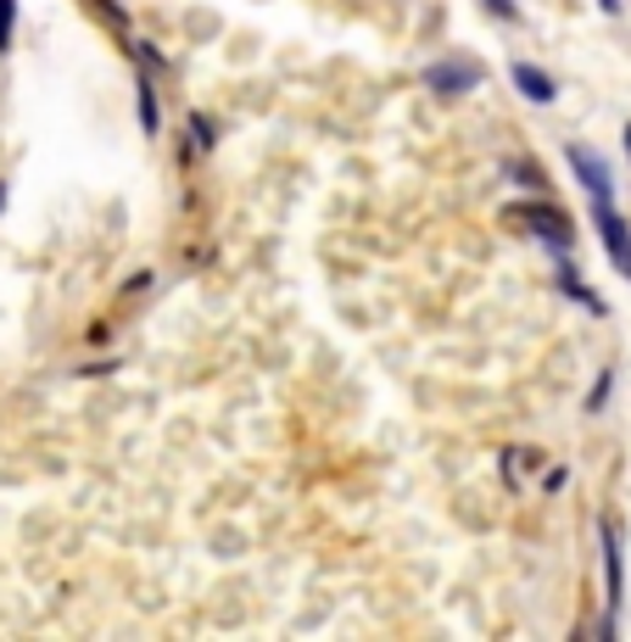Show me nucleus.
Returning <instances> with one entry per match:
<instances>
[{
    "label": "nucleus",
    "mask_w": 631,
    "mask_h": 642,
    "mask_svg": "<svg viewBox=\"0 0 631 642\" xmlns=\"http://www.w3.org/2000/svg\"><path fill=\"white\" fill-rule=\"evenodd\" d=\"M184 129H190V145H197V152H218V123L207 112H190Z\"/></svg>",
    "instance_id": "10"
},
{
    "label": "nucleus",
    "mask_w": 631,
    "mask_h": 642,
    "mask_svg": "<svg viewBox=\"0 0 631 642\" xmlns=\"http://www.w3.org/2000/svg\"><path fill=\"white\" fill-rule=\"evenodd\" d=\"M480 84H487V68H480L475 57H436V62H425V90L436 95V102H459V95H475Z\"/></svg>",
    "instance_id": "3"
},
{
    "label": "nucleus",
    "mask_w": 631,
    "mask_h": 642,
    "mask_svg": "<svg viewBox=\"0 0 631 642\" xmlns=\"http://www.w3.org/2000/svg\"><path fill=\"white\" fill-rule=\"evenodd\" d=\"M12 34H17V0H0V51H12Z\"/></svg>",
    "instance_id": "12"
},
{
    "label": "nucleus",
    "mask_w": 631,
    "mask_h": 642,
    "mask_svg": "<svg viewBox=\"0 0 631 642\" xmlns=\"http://www.w3.org/2000/svg\"><path fill=\"white\" fill-rule=\"evenodd\" d=\"M593 224H598V240L609 252V269L620 280H631V224L615 213V202H593Z\"/></svg>",
    "instance_id": "5"
},
{
    "label": "nucleus",
    "mask_w": 631,
    "mask_h": 642,
    "mask_svg": "<svg viewBox=\"0 0 631 642\" xmlns=\"http://www.w3.org/2000/svg\"><path fill=\"white\" fill-rule=\"evenodd\" d=\"M609 391H615V369H598V380L587 391V414H604L609 408Z\"/></svg>",
    "instance_id": "11"
},
{
    "label": "nucleus",
    "mask_w": 631,
    "mask_h": 642,
    "mask_svg": "<svg viewBox=\"0 0 631 642\" xmlns=\"http://www.w3.org/2000/svg\"><path fill=\"white\" fill-rule=\"evenodd\" d=\"M564 480H570V469H564V464H553V469H548V480H543V486H548V491H559V486H564Z\"/></svg>",
    "instance_id": "15"
},
{
    "label": "nucleus",
    "mask_w": 631,
    "mask_h": 642,
    "mask_svg": "<svg viewBox=\"0 0 631 642\" xmlns=\"http://www.w3.org/2000/svg\"><path fill=\"white\" fill-rule=\"evenodd\" d=\"M0 213H7V179H0Z\"/></svg>",
    "instance_id": "19"
},
{
    "label": "nucleus",
    "mask_w": 631,
    "mask_h": 642,
    "mask_svg": "<svg viewBox=\"0 0 631 642\" xmlns=\"http://www.w3.org/2000/svg\"><path fill=\"white\" fill-rule=\"evenodd\" d=\"M503 179H514V185H525L531 195H553V185H548V174H543V163H531V157H503Z\"/></svg>",
    "instance_id": "9"
},
{
    "label": "nucleus",
    "mask_w": 631,
    "mask_h": 642,
    "mask_svg": "<svg viewBox=\"0 0 631 642\" xmlns=\"http://www.w3.org/2000/svg\"><path fill=\"white\" fill-rule=\"evenodd\" d=\"M134 102H140V129L157 134L163 129V102H157V73L152 68H134Z\"/></svg>",
    "instance_id": "8"
},
{
    "label": "nucleus",
    "mask_w": 631,
    "mask_h": 642,
    "mask_svg": "<svg viewBox=\"0 0 631 642\" xmlns=\"http://www.w3.org/2000/svg\"><path fill=\"white\" fill-rule=\"evenodd\" d=\"M620 140H626V163H631V123H626V129H620Z\"/></svg>",
    "instance_id": "17"
},
{
    "label": "nucleus",
    "mask_w": 631,
    "mask_h": 642,
    "mask_svg": "<svg viewBox=\"0 0 631 642\" xmlns=\"http://www.w3.org/2000/svg\"><path fill=\"white\" fill-rule=\"evenodd\" d=\"M598 7H604V12H609V17H615V12H620V0H598Z\"/></svg>",
    "instance_id": "18"
},
{
    "label": "nucleus",
    "mask_w": 631,
    "mask_h": 642,
    "mask_svg": "<svg viewBox=\"0 0 631 642\" xmlns=\"http://www.w3.org/2000/svg\"><path fill=\"white\" fill-rule=\"evenodd\" d=\"M480 7H487V12L498 17V23H525V17H520V7H514V0H480Z\"/></svg>",
    "instance_id": "13"
},
{
    "label": "nucleus",
    "mask_w": 631,
    "mask_h": 642,
    "mask_svg": "<svg viewBox=\"0 0 631 642\" xmlns=\"http://www.w3.org/2000/svg\"><path fill=\"white\" fill-rule=\"evenodd\" d=\"M140 290H152V274H134V280L123 285V296H140Z\"/></svg>",
    "instance_id": "16"
},
{
    "label": "nucleus",
    "mask_w": 631,
    "mask_h": 642,
    "mask_svg": "<svg viewBox=\"0 0 631 642\" xmlns=\"http://www.w3.org/2000/svg\"><path fill=\"white\" fill-rule=\"evenodd\" d=\"M95 7L107 12V23H112V28H129V17H123V7H118V0H95Z\"/></svg>",
    "instance_id": "14"
},
{
    "label": "nucleus",
    "mask_w": 631,
    "mask_h": 642,
    "mask_svg": "<svg viewBox=\"0 0 631 642\" xmlns=\"http://www.w3.org/2000/svg\"><path fill=\"white\" fill-rule=\"evenodd\" d=\"M564 163H570V174L581 179V190H587L593 202H615V174H609V163L593 152L587 140H570L564 145Z\"/></svg>",
    "instance_id": "4"
},
{
    "label": "nucleus",
    "mask_w": 631,
    "mask_h": 642,
    "mask_svg": "<svg viewBox=\"0 0 631 642\" xmlns=\"http://www.w3.org/2000/svg\"><path fill=\"white\" fill-rule=\"evenodd\" d=\"M503 224L509 229H525L531 240H543L548 252H575V224L559 202H548V195H525V202H509L503 207Z\"/></svg>",
    "instance_id": "1"
},
{
    "label": "nucleus",
    "mask_w": 631,
    "mask_h": 642,
    "mask_svg": "<svg viewBox=\"0 0 631 642\" xmlns=\"http://www.w3.org/2000/svg\"><path fill=\"white\" fill-rule=\"evenodd\" d=\"M553 285H559V296H564V302H581V308H587V313H609V302H604V296L587 285V274H581L575 263H570V252H559V269H553Z\"/></svg>",
    "instance_id": "6"
},
{
    "label": "nucleus",
    "mask_w": 631,
    "mask_h": 642,
    "mask_svg": "<svg viewBox=\"0 0 631 642\" xmlns=\"http://www.w3.org/2000/svg\"><path fill=\"white\" fill-rule=\"evenodd\" d=\"M509 79H514V90L525 95L531 107H553V102H559V84H553L537 62H520V57H514V62H509Z\"/></svg>",
    "instance_id": "7"
},
{
    "label": "nucleus",
    "mask_w": 631,
    "mask_h": 642,
    "mask_svg": "<svg viewBox=\"0 0 631 642\" xmlns=\"http://www.w3.org/2000/svg\"><path fill=\"white\" fill-rule=\"evenodd\" d=\"M598 542H604V637H615V620L626 604V548H620V525L609 514L598 520Z\"/></svg>",
    "instance_id": "2"
}]
</instances>
